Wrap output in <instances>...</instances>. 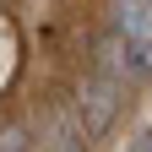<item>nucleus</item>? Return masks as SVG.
Listing matches in <instances>:
<instances>
[{"mask_svg": "<svg viewBox=\"0 0 152 152\" xmlns=\"http://www.w3.org/2000/svg\"><path fill=\"white\" fill-rule=\"evenodd\" d=\"M0 152H44V147L27 141V130H22V125H11V130H0Z\"/></svg>", "mask_w": 152, "mask_h": 152, "instance_id": "7ed1b4c3", "label": "nucleus"}, {"mask_svg": "<svg viewBox=\"0 0 152 152\" xmlns=\"http://www.w3.org/2000/svg\"><path fill=\"white\" fill-rule=\"evenodd\" d=\"M114 38L147 44V38H152V6H120V11H114Z\"/></svg>", "mask_w": 152, "mask_h": 152, "instance_id": "f03ea898", "label": "nucleus"}, {"mask_svg": "<svg viewBox=\"0 0 152 152\" xmlns=\"http://www.w3.org/2000/svg\"><path fill=\"white\" fill-rule=\"evenodd\" d=\"M125 92H130L125 76H114V71H98V65H92V71L82 76V87H76V114H71V120L82 125L87 136H103V130L120 120Z\"/></svg>", "mask_w": 152, "mask_h": 152, "instance_id": "f257e3e1", "label": "nucleus"}, {"mask_svg": "<svg viewBox=\"0 0 152 152\" xmlns=\"http://www.w3.org/2000/svg\"><path fill=\"white\" fill-rule=\"evenodd\" d=\"M130 152H152V125H141L136 136H130Z\"/></svg>", "mask_w": 152, "mask_h": 152, "instance_id": "20e7f679", "label": "nucleus"}]
</instances>
